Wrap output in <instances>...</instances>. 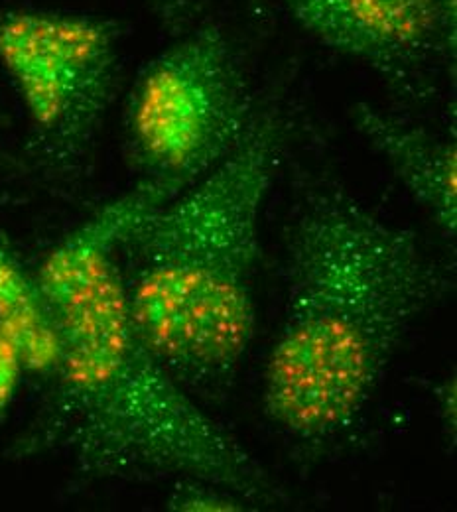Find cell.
I'll list each match as a JSON object with an SVG mask.
<instances>
[{
  "mask_svg": "<svg viewBox=\"0 0 457 512\" xmlns=\"http://www.w3.org/2000/svg\"><path fill=\"white\" fill-rule=\"evenodd\" d=\"M180 192L142 178L69 231L36 268L58 349L44 444L89 477L194 479L259 503L270 493L261 465L197 406L129 314L119 243L136 219Z\"/></svg>",
  "mask_w": 457,
  "mask_h": 512,
  "instance_id": "6da1fadb",
  "label": "cell"
},
{
  "mask_svg": "<svg viewBox=\"0 0 457 512\" xmlns=\"http://www.w3.org/2000/svg\"><path fill=\"white\" fill-rule=\"evenodd\" d=\"M286 272L262 410L288 436L320 442L365 412L442 278L412 231L327 182L304 193Z\"/></svg>",
  "mask_w": 457,
  "mask_h": 512,
  "instance_id": "7a4b0ae2",
  "label": "cell"
},
{
  "mask_svg": "<svg viewBox=\"0 0 457 512\" xmlns=\"http://www.w3.org/2000/svg\"><path fill=\"white\" fill-rule=\"evenodd\" d=\"M280 148L278 121L259 115L229 158L119 243L132 323L188 392L225 390L255 337L262 205Z\"/></svg>",
  "mask_w": 457,
  "mask_h": 512,
  "instance_id": "3957f363",
  "label": "cell"
},
{
  "mask_svg": "<svg viewBox=\"0 0 457 512\" xmlns=\"http://www.w3.org/2000/svg\"><path fill=\"white\" fill-rule=\"evenodd\" d=\"M259 115L225 32L201 24L138 75L127 105L132 158L144 178L186 190L235 152Z\"/></svg>",
  "mask_w": 457,
  "mask_h": 512,
  "instance_id": "277c9868",
  "label": "cell"
},
{
  "mask_svg": "<svg viewBox=\"0 0 457 512\" xmlns=\"http://www.w3.org/2000/svg\"><path fill=\"white\" fill-rule=\"evenodd\" d=\"M121 30L113 20L0 8V67L52 162L83 156L119 81Z\"/></svg>",
  "mask_w": 457,
  "mask_h": 512,
  "instance_id": "5b68a950",
  "label": "cell"
},
{
  "mask_svg": "<svg viewBox=\"0 0 457 512\" xmlns=\"http://www.w3.org/2000/svg\"><path fill=\"white\" fill-rule=\"evenodd\" d=\"M324 46L410 83L444 48H456V0H282Z\"/></svg>",
  "mask_w": 457,
  "mask_h": 512,
  "instance_id": "8992f818",
  "label": "cell"
},
{
  "mask_svg": "<svg viewBox=\"0 0 457 512\" xmlns=\"http://www.w3.org/2000/svg\"><path fill=\"white\" fill-rule=\"evenodd\" d=\"M355 123L371 146L387 160L394 176L430 215L446 239L456 237V140L408 125L371 105L355 107Z\"/></svg>",
  "mask_w": 457,
  "mask_h": 512,
  "instance_id": "52a82bcc",
  "label": "cell"
},
{
  "mask_svg": "<svg viewBox=\"0 0 457 512\" xmlns=\"http://www.w3.org/2000/svg\"><path fill=\"white\" fill-rule=\"evenodd\" d=\"M0 327L20 345L26 371L48 379L56 365V337L36 278L0 231Z\"/></svg>",
  "mask_w": 457,
  "mask_h": 512,
  "instance_id": "ba28073f",
  "label": "cell"
},
{
  "mask_svg": "<svg viewBox=\"0 0 457 512\" xmlns=\"http://www.w3.org/2000/svg\"><path fill=\"white\" fill-rule=\"evenodd\" d=\"M176 489L168 501L172 511H243L245 499L237 493L194 479L174 481Z\"/></svg>",
  "mask_w": 457,
  "mask_h": 512,
  "instance_id": "9c48e42d",
  "label": "cell"
},
{
  "mask_svg": "<svg viewBox=\"0 0 457 512\" xmlns=\"http://www.w3.org/2000/svg\"><path fill=\"white\" fill-rule=\"evenodd\" d=\"M26 371V361L18 341L0 327V420L8 412Z\"/></svg>",
  "mask_w": 457,
  "mask_h": 512,
  "instance_id": "30bf717a",
  "label": "cell"
},
{
  "mask_svg": "<svg viewBox=\"0 0 457 512\" xmlns=\"http://www.w3.org/2000/svg\"><path fill=\"white\" fill-rule=\"evenodd\" d=\"M158 12L172 28H188L196 14V0H154Z\"/></svg>",
  "mask_w": 457,
  "mask_h": 512,
  "instance_id": "8fae6325",
  "label": "cell"
}]
</instances>
